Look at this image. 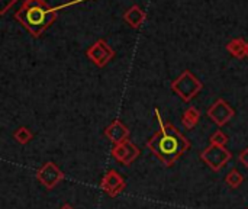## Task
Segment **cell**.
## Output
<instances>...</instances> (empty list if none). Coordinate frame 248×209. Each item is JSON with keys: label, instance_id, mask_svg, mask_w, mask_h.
<instances>
[{"label": "cell", "instance_id": "obj_1", "mask_svg": "<svg viewBox=\"0 0 248 209\" xmlns=\"http://www.w3.org/2000/svg\"><path fill=\"white\" fill-rule=\"evenodd\" d=\"M155 116L160 122V129L147 141V148L166 166L171 167L180 157H183L189 148V140L170 124H163L160 111L155 109Z\"/></svg>", "mask_w": 248, "mask_h": 209}, {"label": "cell", "instance_id": "obj_2", "mask_svg": "<svg viewBox=\"0 0 248 209\" xmlns=\"http://www.w3.org/2000/svg\"><path fill=\"white\" fill-rule=\"evenodd\" d=\"M55 10L49 9L44 0H26L16 13V19L28 28L33 36H39L55 19Z\"/></svg>", "mask_w": 248, "mask_h": 209}, {"label": "cell", "instance_id": "obj_3", "mask_svg": "<svg viewBox=\"0 0 248 209\" xmlns=\"http://www.w3.org/2000/svg\"><path fill=\"white\" fill-rule=\"evenodd\" d=\"M203 89L202 81L195 77L190 71H183L173 83H171V90L185 102L192 100L196 95L201 93V90Z\"/></svg>", "mask_w": 248, "mask_h": 209}, {"label": "cell", "instance_id": "obj_4", "mask_svg": "<svg viewBox=\"0 0 248 209\" xmlns=\"http://www.w3.org/2000/svg\"><path fill=\"white\" fill-rule=\"evenodd\" d=\"M201 159L209 169H212L214 172H219L228 164V161L232 159V154L222 145L211 144L201 153Z\"/></svg>", "mask_w": 248, "mask_h": 209}, {"label": "cell", "instance_id": "obj_5", "mask_svg": "<svg viewBox=\"0 0 248 209\" xmlns=\"http://www.w3.org/2000/svg\"><path fill=\"white\" fill-rule=\"evenodd\" d=\"M36 179L45 189L52 191L64 179V173L55 166V163L48 161L36 172Z\"/></svg>", "mask_w": 248, "mask_h": 209}, {"label": "cell", "instance_id": "obj_6", "mask_svg": "<svg viewBox=\"0 0 248 209\" xmlns=\"http://www.w3.org/2000/svg\"><path fill=\"white\" fill-rule=\"evenodd\" d=\"M235 115V111L231 108V105L228 102H225L224 99H218L209 109H208V116L218 125V127H224L227 125Z\"/></svg>", "mask_w": 248, "mask_h": 209}, {"label": "cell", "instance_id": "obj_7", "mask_svg": "<svg viewBox=\"0 0 248 209\" xmlns=\"http://www.w3.org/2000/svg\"><path fill=\"white\" fill-rule=\"evenodd\" d=\"M115 52L113 49L108 45V42H105L103 39L96 41L89 49H87V57L97 65V67H105L112 58H113Z\"/></svg>", "mask_w": 248, "mask_h": 209}, {"label": "cell", "instance_id": "obj_8", "mask_svg": "<svg viewBox=\"0 0 248 209\" xmlns=\"http://www.w3.org/2000/svg\"><path fill=\"white\" fill-rule=\"evenodd\" d=\"M112 156L121 164L129 166L140 157V148L128 140L122 144H116L112 148Z\"/></svg>", "mask_w": 248, "mask_h": 209}, {"label": "cell", "instance_id": "obj_9", "mask_svg": "<svg viewBox=\"0 0 248 209\" xmlns=\"http://www.w3.org/2000/svg\"><path fill=\"white\" fill-rule=\"evenodd\" d=\"M100 186L110 198H116L125 189V180L116 170H109L102 179Z\"/></svg>", "mask_w": 248, "mask_h": 209}, {"label": "cell", "instance_id": "obj_10", "mask_svg": "<svg viewBox=\"0 0 248 209\" xmlns=\"http://www.w3.org/2000/svg\"><path fill=\"white\" fill-rule=\"evenodd\" d=\"M105 135H106V138L110 143H113L116 145V144H122V143L128 141V138H129V129L119 119H116V121H113L105 129Z\"/></svg>", "mask_w": 248, "mask_h": 209}, {"label": "cell", "instance_id": "obj_11", "mask_svg": "<svg viewBox=\"0 0 248 209\" xmlns=\"http://www.w3.org/2000/svg\"><path fill=\"white\" fill-rule=\"evenodd\" d=\"M124 19L132 26V28H140L142 22L145 20V12L140 6H132L125 15Z\"/></svg>", "mask_w": 248, "mask_h": 209}, {"label": "cell", "instance_id": "obj_12", "mask_svg": "<svg viewBox=\"0 0 248 209\" xmlns=\"http://www.w3.org/2000/svg\"><path fill=\"white\" fill-rule=\"evenodd\" d=\"M227 49H228L230 54H232L238 60H243L244 57H247V42L244 39H241V38L232 39L227 45Z\"/></svg>", "mask_w": 248, "mask_h": 209}, {"label": "cell", "instance_id": "obj_13", "mask_svg": "<svg viewBox=\"0 0 248 209\" xmlns=\"http://www.w3.org/2000/svg\"><path fill=\"white\" fill-rule=\"evenodd\" d=\"M199 119H201V112L196 108L192 106V108L186 109V112L183 113V116H182V125L186 129H193L199 124Z\"/></svg>", "mask_w": 248, "mask_h": 209}, {"label": "cell", "instance_id": "obj_14", "mask_svg": "<svg viewBox=\"0 0 248 209\" xmlns=\"http://www.w3.org/2000/svg\"><path fill=\"white\" fill-rule=\"evenodd\" d=\"M243 182H244V176H243V175L240 173V170H237V169L230 170L228 175H227V177H225V183H227L230 188H232V189L240 188Z\"/></svg>", "mask_w": 248, "mask_h": 209}, {"label": "cell", "instance_id": "obj_15", "mask_svg": "<svg viewBox=\"0 0 248 209\" xmlns=\"http://www.w3.org/2000/svg\"><path fill=\"white\" fill-rule=\"evenodd\" d=\"M32 132L26 128V127H19L15 132H13V138L20 144V145H26L28 143H31L32 140Z\"/></svg>", "mask_w": 248, "mask_h": 209}, {"label": "cell", "instance_id": "obj_16", "mask_svg": "<svg viewBox=\"0 0 248 209\" xmlns=\"http://www.w3.org/2000/svg\"><path fill=\"white\" fill-rule=\"evenodd\" d=\"M211 144H212V145H222V147H225V145L228 144V137H227L221 129H218V131H215V132L212 134V137H211Z\"/></svg>", "mask_w": 248, "mask_h": 209}, {"label": "cell", "instance_id": "obj_17", "mask_svg": "<svg viewBox=\"0 0 248 209\" xmlns=\"http://www.w3.org/2000/svg\"><path fill=\"white\" fill-rule=\"evenodd\" d=\"M238 160H240V163H241L244 167H247L248 169V148H244V150L240 153Z\"/></svg>", "mask_w": 248, "mask_h": 209}, {"label": "cell", "instance_id": "obj_18", "mask_svg": "<svg viewBox=\"0 0 248 209\" xmlns=\"http://www.w3.org/2000/svg\"><path fill=\"white\" fill-rule=\"evenodd\" d=\"M60 209H74V208H73V207H71L70 204H64V205H62V207H61Z\"/></svg>", "mask_w": 248, "mask_h": 209}, {"label": "cell", "instance_id": "obj_19", "mask_svg": "<svg viewBox=\"0 0 248 209\" xmlns=\"http://www.w3.org/2000/svg\"><path fill=\"white\" fill-rule=\"evenodd\" d=\"M247 58H248V42H247Z\"/></svg>", "mask_w": 248, "mask_h": 209}]
</instances>
